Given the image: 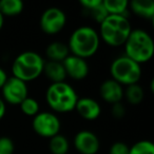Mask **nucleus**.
<instances>
[{"instance_id": "obj_1", "label": "nucleus", "mask_w": 154, "mask_h": 154, "mask_svg": "<svg viewBox=\"0 0 154 154\" xmlns=\"http://www.w3.org/2000/svg\"><path fill=\"white\" fill-rule=\"evenodd\" d=\"M99 26L100 37L111 47L124 45L132 32L128 17L122 15H108Z\"/></svg>"}, {"instance_id": "obj_2", "label": "nucleus", "mask_w": 154, "mask_h": 154, "mask_svg": "<svg viewBox=\"0 0 154 154\" xmlns=\"http://www.w3.org/2000/svg\"><path fill=\"white\" fill-rule=\"evenodd\" d=\"M99 34L90 26H80L72 33L69 39V51L72 55L80 58H89L99 48Z\"/></svg>"}, {"instance_id": "obj_3", "label": "nucleus", "mask_w": 154, "mask_h": 154, "mask_svg": "<svg viewBox=\"0 0 154 154\" xmlns=\"http://www.w3.org/2000/svg\"><path fill=\"white\" fill-rule=\"evenodd\" d=\"M45 63V59L36 52H22L14 59L12 64L13 77H16L26 84L32 82L43 73Z\"/></svg>"}, {"instance_id": "obj_4", "label": "nucleus", "mask_w": 154, "mask_h": 154, "mask_svg": "<svg viewBox=\"0 0 154 154\" xmlns=\"http://www.w3.org/2000/svg\"><path fill=\"white\" fill-rule=\"evenodd\" d=\"M124 45L125 56L138 64L149 61L154 54L153 39L143 30H132Z\"/></svg>"}, {"instance_id": "obj_5", "label": "nucleus", "mask_w": 154, "mask_h": 154, "mask_svg": "<svg viewBox=\"0 0 154 154\" xmlns=\"http://www.w3.org/2000/svg\"><path fill=\"white\" fill-rule=\"evenodd\" d=\"M45 98L50 108L58 113L73 111L78 100L75 90L64 82L52 84L48 88Z\"/></svg>"}, {"instance_id": "obj_6", "label": "nucleus", "mask_w": 154, "mask_h": 154, "mask_svg": "<svg viewBox=\"0 0 154 154\" xmlns=\"http://www.w3.org/2000/svg\"><path fill=\"white\" fill-rule=\"evenodd\" d=\"M112 79L119 85L131 86L139 82L141 76L140 64L127 56H120L113 60L110 66Z\"/></svg>"}, {"instance_id": "obj_7", "label": "nucleus", "mask_w": 154, "mask_h": 154, "mask_svg": "<svg viewBox=\"0 0 154 154\" xmlns=\"http://www.w3.org/2000/svg\"><path fill=\"white\" fill-rule=\"evenodd\" d=\"M32 127L34 131L41 137L52 138L59 134L60 120L54 113L51 112H39L33 117Z\"/></svg>"}, {"instance_id": "obj_8", "label": "nucleus", "mask_w": 154, "mask_h": 154, "mask_svg": "<svg viewBox=\"0 0 154 154\" xmlns=\"http://www.w3.org/2000/svg\"><path fill=\"white\" fill-rule=\"evenodd\" d=\"M66 23V17L63 11L58 8H49L42 13L40 17V29L48 35L58 34L63 30Z\"/></svg>"}, {"instance_id": "obj_9", "label": "nucleus", "mask_w": 154, "mask_h": 154, "mask_svg": "<svg viewBox=\"0 0 154 154\" xmlns=\"http://www.w3.org/2000/svg\"><path fill=\"white\" fill-rule=\"evenodd\" d=\"M3 95V101L11 103V105L19 106L28 95V86L26 82L18 79L16 77H8L7 82L1 88Z\"/></svg>"}, {"instance_id": "obj_10", "label": "nucleus", "mask_w": 154, "mask_h": 154, "mask_svg": "<svg viewBox=\"0 0 154 154\" xmlns=\"http://www.w3.org/2000/svg\"><path fill=\"white\" fill-rule=\"evenodd\" d=\"M74 147L80 154H96L99 150V139L91 131H80L74 137Z\"/></svg>"}, {"instance_id": "obj_11", "label": "nucleus", "mask_w": 154, "mask_h": 154, "mask_svg": "<svg viewBox=\"0 0 154 154\" xmlns=\"http://www.w3.org/2000/svg\"><path fill=\"white\" fill-rule=\"evenodd\" d=\"M62 64L66 70V76H70L75 80L85 79L89 74V64L84 58L71 54L62 61Z\"/></svg>"}, {"instance_id": "obj_12", "label": "nucleus", "mask_w": 154, "mask_h": 154, "mask_svg": "<svg viewBox=\"0 0 154 154\" xmlns=\"http://www.w3.org/2000/svg\"><path fill=\"white\" fill-rule=\"evenodd\" d=\"M74 110H76L77 113L86 120L97 119L101 112L99 103L95 99L90 98V97L78 98Z\"/></svg>"}, {"instance_id": "obj_13", "label": "nucleus", "mask_w": 154, "mask_h": 154, "mask_svg": "<svg viewBox=\"0 0 154 154\" xmlns=\"http://www.w3.org/2000/svg\"><path fill=\"white\" fill-rule=\"evenodd\" d=\"M101 98L107 103L114 105L120 103L124 97V89L122 86L113 79H107L100 85L99 88Z\"/></svg>"}, {"instance_id": "obj_14", "label": "nucleus", "mask_w": 154, "mask_h": 154, "mask_svg": "<svg viewBox=\"0 0 154 154\" xmlns=\"http://www.w3.org/2000/svg\"><path fill=\"white\" fill-rule=\"evenodd\" d=\"M80 5L87 12V15L91 16L98 23H101L108 16L107 11L103 5V0H82Z\"/></svg>"}, {"instance_id": "obj_15", "label": "nucleus", "mask_w": 154, "mask_h": 154, "mask_svg": "<svg viewBox=\"0 0 154 154\" xmlns=\"http://www.w3.org/2000/svg\"><path fill=\"white\" fill-rule=\"evenodd\" d=\"M131 11L140 18L152 20L154 17V2L152 0H132L129 3Z\"/></svg>"}, {"instance_id": "obj_16", "label": "nucleus", "mask_w": 154, "mask_h": 154, "mask_svg": "<svg viewBox=\"0 0 154 154\" xmlns=\"http://www.w3.org/2000/svg\"><path fill=\"white\" fill-rule=\"evenodd\" d=\"M45 55L49 58V61L62 62L69 55L70 51L66 45L60 41H54L50 43L45 50Z\"/></svg>"}, {"instance_id": "obj_17", "label": "nucleus", "mask_w": 154, "mask_h": 154, "mask_svg": "<svg viewBox=\"0 0 154 154\" xmlns=\"http://www.w3.org/2000/svg\"><path fill=\"white\" fill-rule=\"evenodd\" d=\"M43 73L45 76L52 82V84L64 82L66 77V70L63 68L62 62H55V61H48L45 63Z\"/></svg>"}, {"instance_id": "obj_18", "label": "nucleus", "mask_w": 154, "mask_h": 154, "mask_svg": "<svg viewBox=\"0 0 154 154\" xmlns=\"http://www.w3.org/2000/svg\"><path fill=\"white\" fill-rule=\"evenodd\" d=\"M23 11V2L21 0H1L0 13L2 16H16Z\"/></svg>"}, {"instance_id": "obj_19", "label": "nucleus", "mask_w": 154, "mask_h": 154, "mask_svg": "<svg viewBox=\"0 0 154 154\" xmlns=\"http://www.w3.org/2000/svg\"><path fill=\"white\" fill-rule=\"evenodd\" d=\"M103 5L108 15H122L128 10L129 2L127 0H103Z\"/></svg>"}, {"instance_id": "obj_20", "label": "nucleus", "mask_w": 154, "mask_h": 154, "mask_svg": "<svg viewBox=\"0 0 154 154\" xmlns=\"http://www.w3.org/2000/svg\"><path fill=\"white\" fill-rule=\"evenodd\" d=\"M49 149L52 154H68L69 151V141L63 135H55L50 138Z\"/></svg>"}, {"instance_id": "obj_21", "label": "nucleus", "mask_w": 154, "mask_h": 154, "mask_svg": "<svg viewBox=\"0 0 154 154\" xmlns=\"http://www.w3.org/2000/svg\"><path fill=\"white\" fill-rule=\"evenodd\" d=\"M143 90L140 86L137 84L128 86L127 89L124 91V96L131 105H138L143 99Z\"/></svg>"}, {"instance_id": "obj_22", "label": "nucleus", "mask_w": 154, "mask_h": 154, "mask_svg": "<svg viewBox=\"0 0 154 154\" xmlns=\"http://www.w3.org/2000/svg\"><path fill=\"white\" fill-rule=\"evenodd\" d=\"M129 154H154V145L150 140H139L129 148Z\"/></svg>"}, {"instance_id": "obj_23", "label": "nucleus", "mask_w": 154, "mask_h": 154, "mask_svg": "<svg viewBox=\"0 0 154 154\" xmlns=\"http://www.w3.org/2000/svg\"><path fill=\"white\" fill-rule=\"evenodd\" d=\"M20 109H21L22 113L26 114L28 116H33L34 117L35 115L39 113V103L38 101L36 100L33 97H26L23 101L19 105Z\"/></svg>"}, {"instance_id": "obj_24", "label": "nucleus", "mask_w": 154, "mask_h": 154, "mask_svg": "<svg viewBox=\"0 0 154 154\" xmlns=\"http://www.w3.org/2000/svg\"><path fill=\"white\" fill-rule=\"evenodd\" d=\"M15 146L10 137H0V154H14Z\"/></svg>"}, {"instance_id": "obj_25", "label": "nucleus", "mask_w": 154, "mask_h": 154, "mask_svg": "<svg viewBox=\"0 0 154 154\" xmlns=\"http://www.w3.org/2000/svg\"><path fill=\"white\" fill-rule=\"evenodd\" d=\"M110 154H129V147L124 143H115L110 149Z\"/></svg>"}, {"instance_id": "obj_26", "label": "nucleus", "mask_w": 154, "mask_h": 154, "mask_svg": "<svg viewBox=\"0 0 154 154\" xmlns=\"http://www.w3.org/2000/svg\"><path fill=\"white\" fill-rule=\"evenodd\" d=\"M112 114L115 116L116 118H122L125 114V108L120 103H114L113 109H112Z\"/></svg>"}, {"instance_id": "obj_27", "label": "nucleus", "mask_w": 154, "mask_h": 154, "mask_svg": "<svg viewBox=\"0 0 154 154\" xmlns=\"http://www.w3.org/2000/svg\"><path fill=\"white\" fill-rule=\"evenodd\" d=\"M7 79H8L7 73H5V71L3 70L2 68H0V89H1L3 87V85L5 84Z\"/></svg>"}, {"instance_id": "obj_28", "label": "nucleus", "mask_w": 154, "mask_h": 154, "mask_svg": "<svg viewBox=\"0 0 154 154\" xmlns=\"http://www.w3.org/2000/svg\"><path fill=\"white\" fill-rule=\"evenodd\" d=\"M5 114V103L2 98H0V119H2Z\"/></svg>"}, {"instance_id": "obj_29", "label": "nucleus", "mask_w": 154, "mask_h": 154, "mask_svg": "<svg viewBox=\"0 0 154 154\" xmlns=\"http://www.w3.org/2000/svg\"><path fill=\"white\" fill-rule=\"evenodd\" d=\"M3 22H5V17L2 16V14L0 13V31H1V29L3 26Z\"/></svg>"}]
</instances>
